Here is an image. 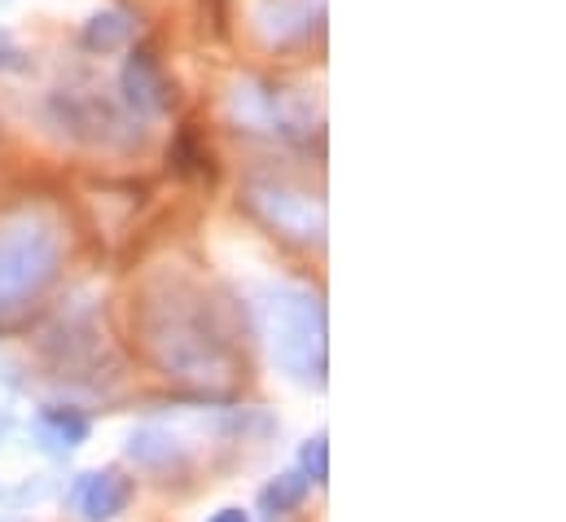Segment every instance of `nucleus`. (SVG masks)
Wrapping results in <instances>:
<instances>
[{
  "label": "nucleus",
  "mask_w": 566,
  "mask_h": 522,
  "mask_svg": "<svg viewBox=\"0 0 566 522\" xmlns=\"http://www.w3.org/2000/svg\"><path fill=\"white\" fill-rule=\"evenodd\" d=\"M260 334L273 365L303 387H325V307L321 294L298 285H269L255 303Z\"/></svg>",
  "instance_id": "nucleus-2"
},
{
  "label": "nucleus",
  "mask_w": 566,
  "mask_h": 522,
  "mask_svg": "<svg viewBox=\"0 0 566 522\" xmlns=\"http://www.w3.org/2000/svg\"><path fill=\"white\" fill-rule=\"evenodd\" d=\"M49 115L62 124V132L84 136L93 145H142V124H133L124 115V106H115L106 93H97V84L80 88H57L49 97Z\"/></svg>",
  "instance_id": "nucleus-4"
},
{
  "label": "nucleus",
  "mask_w": 566,
  "mask_h": 522,
  "mask_svg": "<svg viewBox=\"0 0 566 522\" xmlns=\"http://www.w3.org/2000/svg\"><path fill=\"white\" fill-rule=\"evenodd\" d=\"M133 492H137V483L124 479L119 470H93V474H80L75 479L71 510L84 522H111L133 505Z\"/></svg>",
  "instance_id": "nucleus-7"
},
{
  "label": "nucleus",
  "mask_w": 566,
  "mask_h": 522,
  "mask_svg": "<svg viewBox=\"0 0 566 522\" xmlns=\"http://www.w3.org/2000/svg\"><path fill=\"white\" fill-rule=\"evenodd\" d=\"M229 115L238 132H273V136H303L312 128L303 111H294L290 93H282L277 84H264V80H247L233 88L229 97Z\"/></svg>",
  "instance_id": "nucleus-6"
},
{
  "label": "nucleus",
  "mask_w": 566,
  "mask_h": 522,
  "mask_svg": "<svg viewBox=\"0 0 566 522\" xmlns=\"http://www.w3.org/2000/svg\"><path fill=\"white\" fill-rule=\"evenodd\" d=\"M207 522H251L247 510H238V505H229V510H220V514H211Z\"/></svg>",
  "instance_id": "nucleus-16"
},
{
  "label": "nucleus",
  "mask_w": 566,
  "mask_h": 522,
  "mask_svg": "<svg viewBox=\"0 0 566 522\" xmlns=\"http://www.w3.org/2000/svg\"><path fill=\"white\" fill-rule=\"evenodd\" d=\"M88 430H93V421L80 408H40V417H35V435H40V443L49 452L80 448L88 439Z\"/></svg>",
  "instance_id": "nucleus-12"
},
{
  "label": "nucleus",
  "mask_w": 566,
  "mask_h": 522,
  "mask_svg": "<svg viewBox=\"0 0 566 522\" xmlns=\"http://www.w3.org/2000/svg\"><path fill=\"white\" fill-rule=\"evenodd\" d=\"M325 0H264L255 9V22L269 44H303L312 31H321Z\"/></svg>",
  "instance_id": "nucleus-9"
},
{
  "label": "nucleus",
  "mask_w": 566,
  "mask_h": 522,
  "mask_svg": "<svg viewBox=\"0 0 566 522\" xmlns=\"http://www.w3.org/2000/svg\"><path fill=\"white\" fill-rule=\"evenodd\" d=\"M142 334L158 369H167L180 383H220L238 365L229 334L216 325L211 307L193 294L149 299L142 307Z\"/></svg>",
  "instance_id": "nucleus-1"
},
{
  "label": "nucleus",
  "mask_w": 566,
  "mask_h": 522,
  "mask_svg": "<svg viewBox=\"0 0 566 522\" xmlns=\"http://www.w3.org/2000/svg\"><path fill=\"white\" fill-rule=\"evenodd\" d=\"M247 207L273 233H282L290 242L312 247V242L325 238V207H321V198L307 194V189H294L285 180H260V176L247 180Z\"/></svg>",
  "instance_id": "nucleus-5"
},
{
  "label": "nucleus",
  "mask_w": 566,
  "mask_h": 522,
  "mask_svg": "<svg viewBox=\"0 0 566 522\" xmlns=\"http://www.w3.org/2000/svg\"><path fill=\"white\" fill-rule=\"evenodd\" d=\"M307 488H312V479L307 474H282L277 483H269L264 488V510L269 514H285V510H298L303 505V497H307Z\"/></svg>",
  "instance_id": "nucleus-13"
},
{
  "label": "nucleus",
  "mask_w": 566,
  "mask_h": 522,
  "mask_svg": "<svg viewBox=\"0 0 566 522\" xmlns=\"http://www.w3.org/2000/svg\"><path fill=\"white\" fill-rule=\"evenodd\" d=\"M128 457L142 466V470H185V448L171 430L163 426H142L128 435Z\"/></svg>",
  "instance_id": "nucleus-11"
},
{
  "label": "nucleus",
  "mask_w": 566,
  "mask_h": 522,
  "mask_svg": "<svg viewBox=\"0 0 566 522\" xmlns=\"http://www.w3.org/2000/svg\"><path fill=\"white\" fill-rule=\"evenodd\" d=\"M298 461H303V474H307L312 483H325V479H329V452H325V435L307 439V443H303V452H298Z\"/></svg>",
  "instance_id": "nucleus-14"
},
{
  "label": "nucleus",
  "mask_w": 566,
  "mask_h": 522,
  "mask_svg": "<svg viewBox=\"0 0 566 522\" xmlns=\"http://www.w3.org/2000/svg\"><path fill=\"white\" fill-rule=\"evenodd\" d=\"M0 4H9V0H0Z\"/></svg>",
  "instance_id": "nucleus-17"
},
{
  "label": "nucleus",
  "mask_w": 566,
  "mask_h": 522,
  "mask_svg": "<svg viewBox=\"0 0 566 522\" xmlns=\"http://www.w3.org/2000/svg\"><path fill=\"white\" fill-rule=\"evenodd\" d=\"M31 62H27V53L9 40V31H0V71H27Z\"/></svg>",
  "instance_id": "nucleus-15"
},
{
  "label": "nucleus",
  "mask_w": 566,
  "mask_h": 522,
  "mask_svg": "<svg viewBox=\"0 0 566 522\" xmlns=\"http://www.w3.org/2000/svg\"><path fill=\"white\" fill-rule=\"evenodd\" d=\"M62 238L53 220L22 211L0 225V325L22 321L57 281Z\"/></svg>",
  "instance_id": "nucleus-3"
},
{
  "label": "nucleus",
  "mask_w": 566,
  "mask_h": 522,
  "mask_svg": "<svg viewBox=\"0 0 566 522\" xmlns=\"http://www.w3.org/2000/svg\"><path fill=\"white\" fill-rule=\"evenodd\" d=\"M124 106L142 119H154L171 106V84L158 66V58L149 49H133L128 66H124Z\"/></svg>",
  "instance_id": "nucleus-8"
},
{
  "label": "nucleus",
  "mask_w": 566,
  "mask_h": 522,
  "mask_svg": "<svg viewBox=\"0 0 566 522\" xmlns=\"http://www.w3.org/2000/svg\"><path fill=\"white\" fill-rule=\"evenodd\" d=\"M133 35H137V18H133V9H124V4H111V9H97V13L84 22V31H80V44H84V53H97V58H106V53H119V49H128V44H133Z\"/></svg>",
  "instance_id": "nucleus-10"
}]
</instances>
